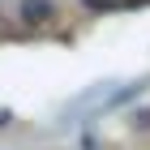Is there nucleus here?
<instances>
[{
  "mask_svg": "<svg viewBox=\"0 0 150 150\" xmlns=\"http://www.w3.org/2000/svg\"><path fill=\"white\" fill-rule=\"evenodd\" d=\"M22 17L30 26H43L52 17V0H22Z\"/></svg>",
  "mask_w": 150,
  "mask_h": 150,
  "instance_id": "f257e3e1",
  "label": "nucleus"
}]
</instances>
